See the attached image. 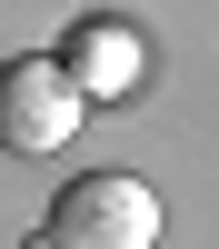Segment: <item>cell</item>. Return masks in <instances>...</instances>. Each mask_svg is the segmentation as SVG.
Returning <instances> with one entry per match:
<instances>
[{"instance_id":"6da1fadb","label":"cell","mask_w":219,"mask_h":249,"mask_svg":"<svg viewBox=\"0 0 219 249\" xmlns=\"http://www.w3.org/2000/svg\"><path fill=\"white\" fill-rule=\"evenodd\" d=\"M150 239H159V190L139 170H90L60 190L50 230L30 249H150Z\"/></svg>"},{"instance_id":"7a4b0ae2","label":"cell","mask_w":219,"mask_h":249,"mask_svg":"<svg viewBox=\"0 0 219 249\" xmlns=\"http://www.w3.org/2000/svg\"><path fill=\"white\" fill-rule=\"evenodd\" d=\"M80 110H90V90L70 80V60H50V50L0 60V150L10 160H50L80 130Z\"/></svg>"},{"instance_id":"3957f363","label":"cell","mask_w":219,"mask_h":249,"mask_svg":"<svg viewBox=\"0 0 219 249\" xmlns=\"http://www.w3.org/2000/svg\"><path fill=\"white\" fill-rule=\"evenodd\" d=\"M70 80H80L90 100L130 90V80H139V30H119V20H90V30L70 40Z\"/></svg>"}]
</instances>
